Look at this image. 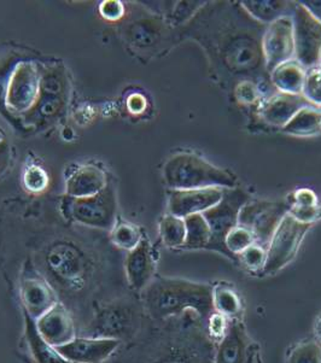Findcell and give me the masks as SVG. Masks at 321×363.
Segmentation results:
<instances>
[{"instance_id":"obj_1","label":"cell","mask_w":321,"mask_h":363,"mask_svg":"<svg viewBox=\"0 0 321 363\" xmlns=\"http://www.w3.org/2000/svg\"><path fill=\"white\" fill-rule=\"evenodd\" d=\"M146 306L156 318H167L193 309L209 319L214 313L213 286L184 279L158 278L146 289Z\"/></svg>"},{"instance_id":"obj_2","label":"cell","mask_w":321,"mask_h":363,"mask_svg":"<svg viewBox=\"0 0 321 363\" xmlns=\"http://www.w3.org/2000/svg\"><path fill=\"white\" fill-rule=\"evenodd\" d=\"M163 180L172 191L200 189H234L237 178L229 170L214 166L213 163L193 152H178L169 157L163 166Z\"/></svg>"},{"instance_id":"obj_3","label":"cell","mask_w":321,"mask_h":363,"mask_svg":"<svg viewBox=\"0 0 321 363\" xmlns=\"http://www.w3.org/2000/svg\"><path fill=\"white\" fill-rule=\"evenodd\" d=\"M249 201L248 194L241 189H225L220 202L202 214L210 228V240L207 249L219 251L238 262L237 257L232 256L226 249L225 238L229 230L238 226V215L241 206Z\"/></svg>"},{"instance_id":"obj_4","label":"cell","mask_w":321,"mask_h":363,"mask_svg":"<svg viewBox=\"0 0 321 363\" xmlns=\"http://www.w3.org/2000/svg\"><path fill=\"white\" fill-rule=\"evenodd\" d=\"M312 227L313 225L303 223L291 215H286L267 247V261L262 273L274 274L293 262L303 239Z\"/></svg>"},{"instance_id":"obj_5","label":"cell","mask_w":321,"mask_h":363,"mask_svg":"<svg viewBox=\"0 0 321 363\" xmlns=\"http://www.w3.org/2000/svg\"><path fill=\"white\" fill-rule=\"evenodd\" d=\"M290 204L286 201L256 199L245 203L238 215V225L253 232L257 244L268 247L274 232L283 218L289 214Z\"/></svg>"},{"instance_id":"obj_6","label":"cell","mask_w":321,"mask_h":363,"mask_svg":"<svg viewBox=\"0 0 321 363\" xmlns=\"http://www.w3.org/2000/svg\"><path fill=\"white\" fill-rule=\"evenodd\" d=\"M65 208L68 218L85 226L113 230L116 225V197L110 186L92 197H68Z\"/></svg>"},{"instance_id":"obj_7","label":"cell","mask_w":321,"mask_h":363,"mask_svg":"<svg viewBox=\"0 0 321 363\" xmlns=\"http://www.w3.org/2000/svg\"><path fill=\"white\" fill-rule=\"evenodd\" d=\"M295 60L303 68L319 67L321 55V23L300 3H296L293 15Z\"/></svg>"},{"instance_id":"obj_8","label":"cell","mask_w":321,"mask_h":363,"mask_svg":"<svg viewBox=\"0 0 321 363\" xmlns=\"http://www.w3.org/2000/svg\"><path fill=\"white\" fill-rule=\"evenodd\" d=\"M41 77L36 65L21 62L9 79L5 104L12 113H28L36 106L41 94Z\"/></svg>"},{"instance_id":"obj_9","label":"cell","mask_w":321,"mask_h":363,"mask_svg":"<svg viewBox=\"0 0 321 363\" xmlns=\"http://www.w3.org/2000/svg\"><path fill=\"white\" fill-rule=\"evenodd\" d=\"M262 53L269 73L278 65L295 58V41L291 16L281 17L267 26L262 38Z\"/></svg>"},{"instance_id":"obj_10","label":"cell","mask_w":321,"mask_h":363,"mask_svg":"<svg viewBox=\"0 0 321 363\" xmlns=\"http://www.w3.org/2000/svg\"><path fill=\"white\" fill-rule=\"evenodd\" d=\"M256 343L250 338L243 323L231 320L224 338L217 349L215 363H255Z\"/></svg>"},{"instance_id":"obj_11","label":"cell","mask_w":321,"mask_h":363,"mask_svg":"<svg viewBox=\"0 0 321 363\" xmlns=\"http://www.w3.org/2000/svg\"><path fill=\"white\" fill-rule=\"evenodd\" d=\"M225 189L209 187L200 190L172 191L169 196V214L185 218L195 214H203L217 206L224 197Z\"/></svg>"},{"instance_id":"obj_12","label":"cell","mask_w":321,"mask_h":363,"mask_svg":"<svg viewBox=\"0 0 321 363\" xmlns=\"http://www.w3.org/2000/svg\"><path fill=\"white\" fill-rule=\"evenodd\" d=\"M119 344L115 338H75L56 347V350L69 362L103 363L113 355Z\"/></svg>"},{"instance_id":"obj_13","label":"cell","mask_w":321,"mask_h":363,"mask_svg":"<svg viewBox=\"0 0 321 363\" xmlns=\"http://www.w3.org/2000/svg\"><path fill=\"white\" fill-rule=\"evenodd\" d=\"M36 325L45 342L55 347L65 345L77 338L72 316L62 303L55 304L48 313L36 320Z\"/></svg>"},{"instance_id":"obj_14","label":"cell","mask_w":321,"mask_h":363,"mask_svg":"<svg viewBox=\"0 0 321 363\" xmlns=\"http://www.w3.org/2000/svg\"><path fill=\"white\" fill-rule=\"evenodd\" d=\"M310 105L302 94L279 92L262 103L260 115L266 123L283 128L300 110Z\"/></svg>"},{"instance_id":"obj_15","label":"cell","mask_w":321,"mask_h":363,"mask_svg":"<svg viewBox=\"0 0 321 363\" xmlns=\"http://www.w3.org/2000/svg\"><path fill=\"white\" fill-rule=\"evenodd\" d=\"M108 174L97 164L77 166L69 174L65 190L70 198L96 196L108 187Z\"/></svg>"},{"instance_id":"obj_16","label":"cell","mask_w":321,"mask_h":363,"mask_svg":"<svg viewBox=\"0 0 321 363\" xmlns=\"http://www.w3.org/2000/svg\"><path fill=\"white\" fill-rule=\"evenodd\" d=\"M21 295L26 314L36 321L58 303L53 287L40 275L26 277L22 281Z\"/></svg>"},{"instance_id":"obj_17","label":"cell","mask_w":321,"mask_h":363,"mask_svg":"<svg viewBox=\"0 0 321 363\" xmlns=\"http://www.w3.org/2000/svg\"><path fill=\"white\" fill-rule=\"evenodd\" d=\"M126 274L133 289L141 290L153 281L155 257L148 239L143 238L136 249L129 251L125 263Z\"/></svg>"},{"instance_id":"obj_18","label":"cell","mask_w":321,"mask_h":363,"mask_svg":"<svg viewBox=\"0 0 321 363\" xmlns=\"http://www.w3.org/2000/svg\"><path fill=\"white\" fill-rule=\"evenodd\" d=\"M48 263L58 278L68 283H77L84 274L82 256L75 247L67 244H58L53 247L48 255Z\"/></svg>"},{"instance_id":"obj_19","label":"cell","mask_w":321,"mask_h":363,"mask_svg":"<svg viewBox=\"0 0 321 363\" xmlns=\"http://www.w3.org/2000/svg\"><path fill=\"white\" fill-rule=\"evenodd\" d=\"M26 343L29 359L33 363H72L65 359L56 347L45 342L36 328V320H26Z\"/></svg>"},{"instance_id":"obj_20","label":"cell","mask_w":321,"mask_h":363,"mask_svg":"<svg viewBox=\"0 0 321 363\" xmlns=\"http://www.w3.org/2000/svg\"><path fill=\"white\" fill-rule=\"evenodd\" d=\"M307 69L303 68L295 58L278 65L271 72V79L279 92L302 94L305 86Z\"/></svg>"},{"instance_id":"obj_21","label":"cell","mask_w":321,"mask_h":363,"mask_svg":"<svg viewBox=\"0 0 321 363\" xmlns=\"http://www.w3.org/2000/svg\"><path fill=\"white\" fill-rule=\"evenodd\" d=\"M241 4L250 16L271 25L281 17L291 16L296 3L285 0H245Z\"/></svg>"},{"instance_id":"obj_22","label":"cell","mask_w":321,"mask_h":363,"mask_svg":"<svg viewBox=\"0 0 321 363\" xmlns=\"http://www.w3.org/2000/svg\"><path fill=\"white\" fill-rule=\"evenodd\" d=\"M283 132L295 137H312L321 133V111L317 106H307L300 110L283 127Z\"/></svg>"},{"instance_id":"obj_23","label":"cell","mask_w":321,"mask_h":363,"mask_svg":"<svg viewBox=\"0 0 321 363\" xmlns=\"http://www.w3.org/2000/svg\"><path fill=\"white\" fill-rule=\"evenodd\" d=\"M213 306L215 311L224 315L226 319H238L243 311L241 301L237 292L226 284H219L213 287Z\"/></svg>"},{"instance_id":"obj_24","label":"cell","mask_w":321,"mask_h":363,"mask_svg":"<svg viewBox=\"0 0 321 363\" xmlns=\"http://www.w3.org/2000/svg\"><path fill=\"white\" fill-rule=\"evenodd\" d=\"M184 220L186 225V242L183 247L187 250L207 249L210 240V228L205 216L195 214L185 218Z\"/></svg>"},{"instance_id":"obj_25","label":"cell","mask_w":321,"mask_h":363,"mask_svg":"<svg viewBox=\"0 0 321 363\" xmlns=\"http://www.w3.org/2000/svg\"><path fill=\"white\" fill-rule=\"evenodd\" d=\"M160 238L165 247H183L186 242V225L184 218L167 214L160 222Z\"/></svg>"},{"instance_id":"obj_26","label":"cell","mask_w":321,"mask_h":363,"mask_svg":"<svg viewBox=\"0 0 321 363\" xmlns=\"http://www.w3.org/2000/svg\"><path fill=\"white\" fill-rule=\"evenodd\" d=\"M111 239L117 247L132 251L139 245L143 237L137 226L127 222H120L114 227Z\"/></svg>"},{"instance_id":"obj_27","label":"cell","mask_w":321,"mask_h":363,"mask_svg":"<svg viewBox=\"0 0 321 363\" xmlns=\"http://www.w3.org/2000/svg\"><path fill=\"white\" fill-rule=\"evenodd\" d=\"M255 242H256V239H255L253 232L245 227L239 226V225L229 230L225 238L226 249L229 254L237 259L238 255H241L243 251L246 250Z\"/></svg>"},{"instance_id":"obj_28","label":"cell","mask_w":321,"mask_h":363,"mask_svg":"<svg viewBox=\"0 0 321 363\" xmlns=\"http://www.w3.org/2000/svg\"><path fill=\"white\" fill-rule=\"evenodd\" d=\"M238 261H241V264L253 273L263 271L267 261V249L255 242L241 255H238Z\"/></svg>"},{"instance_id":"obj_29","label":"cell","mask_w":321,"mask_h":363,"mask_svg":"<svg viewBox=\"0 0 321 363\" xmlns=\"http://www.w3.org/2000/svg\"><path fill=\"white\" fill-rule=\"evenodd\" d=\"M302 96L310 101V104L321 108V67L307 70Z\"/></svg>"},{"instance_id":"obj_30","label":"cell","mask_w":321,"mask_h":363,"mask_svg":"<svg viewBox=\"0 0 321 363\" xmlns=\"http://www.w3.org/2000/svg\"><path fill=\"white\" fill-rule=\"evenodd\" d=\"M288 363H321V344L317 342L298 344L291 351Z\"/></svg>"},{"instance_id":"obj_31","label":"cell","mask_w":321,"mask_h":363,"mask_svg":"<svg viewBox=\"0 0 321 363\" xmlns=\"http://www.w3.org/2000/svg\"><path fill=\"white\" fill-rule=\"evenodd\" d=\"M23 185L34 194H40L48 186V175L44 168L36 164H29L23 173Z\"/></svg>"},{"instance_id":"obj_32","label":"cell","mask_w":321,"mask_h":363,"mask_svg":"<svg viewBox=\"0 0 321 363\" xmlns=\"http://www.w3.org/2000/svg\"><path fill=\"white\" fill-rule=\"evenodd\" d=\"M60 104L62 103H60V94L41 92L39 101L33 109H36V115H39V117L48 118L60 110Z\"/></svg>"},{"instance_id":"obj_33","label":"cell","mask_w":321,"mask_h":363,"mask_svg":"<svg viewBox=\"0 0 321 363\" xmlns=\"http://www.w3.org/2000/svg\"><path fill=\"white\" fill-rule=\"evenodd\" d=\"M289 214L298 221L314 225L321 220V206L319 204L313 206H290Z\"/></svg>"},{"instance_id":"obj_34","label":"cell","mask_w":321,"mask_h":363,"mask_svg":"<svg viewBox=\"0 0 321 363\" xmlns=\"http://www.w3.org/2000/svg\"><path fill=\"white\" fill-rule=\"evenodd\" d=\"M209 332L210 335L217 339V340H221L224 338L227 331V319H226L224 315L219 314V313H213V314L209 316Z\"/></svg>"},{"instance_id":"obj_35","label":"cell","mask_w":321,"mask_h":363,"mask_svg":"<svg viewBox=\"0 0 321 363\" xmlns=\"http://www.w3.org/2000/svg\"><path fill=\"white\" fill-rule=\"evenodd\" d=\"M102 16L107 20L116 21L120 20L121 17L125 13V8L121 1L117 0H107L103 1L99 8Z\"/></svg>"},{"instance_id":"obj_36","label":"cell","mask_w":321,"mask_h":363,"mask_svg":"<svg viewBox=\"0 0 321 363\" xmlns=\"http://www.w3.org/2000/svg\"><path fill=\"white\" fill-rule=\"evenodd\" d=\"M286 202L289 203L290 206H317V197L310 189H300L293 192V201L288 199Z\"/></svg>"},{"instance_id":"obj_37","label":"cell","mask_w":321,"mask_h":363,"mask_svg":"<svg viewBox=\"0 0 321 363\" xmlns=\"http://www.w3.org/2000/svg\"><path fill=\"white\" fill-rule=\"evenodd\" d=\"M236 94L241 103L251 104L256 99L257 92L251 82H243L236 89Z\"/></svg>"},{"instance_id":"obj_38","label":"cell","mask_w":321,"mask_h":363,"mask_svg":"<svg viewBox=\"0 0 321 363\" xmlns=\"http://www.w3.org/2000/svg\"><path fill=\"white\" fill-rule=\"evenodd\" d=\"M11 164V147L9 143H0V178L8 172Z\"/></svg>"},{"instance_id":"obj_39","label":"cell","mask_w":321,"mask_h":363,"mask_svg":"<svg viewBox=\"0 0 321 363\" xmlns=\"http://www.w3.org/2000/svg\"><path fill=\"white\" fill-rule=\"evenodd\" d=\"M127 108L132 113H141L146 108V99L139 93H133L127 99Z\"/></svg>"},{"instance_id":"obj_40","label":"cell","mask_w":321,"mask_h":363,"mask_svg":"<svg viewBox=\"0 0 321 363\" xmlns=\"http://www.w3.org/2000/svg\"><path fill=\"white\" fill-rule=\"evenodd\" d=\"M298 3L303 5L321 23V0H302Z\"/></svg>"},{"instance_id":"obj_41","label":"cell","mask_w":321,"mask_h":363,"mask_svg":"<svg viewBox=\"0 0 321 363\" xmlns=\"http://www.w3.org/2000/svg\"><path fill=\"white\" fill-rule=\"evenodd\" d=\"M315 333H317V339H319V342L321 343V315H319L317 323H315Z\"/></svg>"},{"instance_id":"obj_42","label":"cell","mask_w":321,"mask_h":363,"mask_svg":"<svg viewBox=\"0 0 321 363\" xmlns=\"http://www.w3.org/2000/svg\"><path fill=\"white\" fill-rule=\"evenodd\" d=\"M5 137L4 133H3V130H0V143L4 142Z\"/></svg>"},{"instance_id":"obj_43","label":"cell","mask_w":321,"mask_h":363,"mask_svg":"<svg viewBox=\"0 0 321 363\" xmlns=\"http://www.w3.org/2000/svg\"><path fill=\"white\" fill-rule=\"evenodd\" d=\"M319 67H321V55H320V62H319Z\"/></svg>"},{"instance_id":"obj_44","label":"cell","mask_w":321,"mask_h":363,"mask_svg":"<svg viewBox=\"0 0 321 363\" xmlns=\"http://www.w3.org/2000/svg\"><path fill=\"white\" fill-rule=\"evenodd\" d=\"M319 109H320V111H321V108H319Z\"/></svg>"}]
</instances>
